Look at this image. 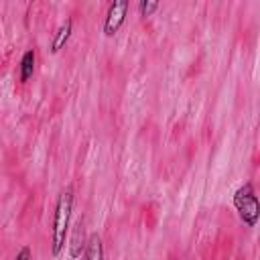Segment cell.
<instances>
[{"instance_id":"cell-1","label":"cell","mask_w":260,"mask_h":260,"mask_svg":"<svg viewBox=\"0 0 260 260\" xmlns=\"http://www.w3.org/2000/svg\"><path fill=\"white\" fill-rule=\"evenodd\" d=\"M71 209H73V191L71 187H65L57 197L55 213H53V254L55 256H59L65 246V238L71 221Z\"/></svg>"},{"instance_id":"cell-2","label":"cell","mask_w":260,"mask_h":260,"mask_svg":"<svg viewBox=\"0 0 260 260\" xmlns=\"http://www.w3.org/2000/svg\"><path fill=\"white\" fill-rule=\"evenodd\" d=\"M234 207L238 211V217L248 228H256V223L260 221V199H258L252 183H244L234 193Z\"/></svg>"},{"instance_id":"cell-3","label":"cell","mask_w":260,"mask_h":260,"mask_svg":"<svg viewBox=\"0 0 260 260\" xmlns=\"http://www.w3.org/2000/svg\"><path fill=\"white\" fill-rule=\"evenodd\" d=\"M128 0H116L108 6V12H106V20H104V35L106 37H114L120 26L124 24L126 20V12H128Z\"/></svg>"},{"instance_id":"cell-4","label":"cell","mask_w":260,"mask_h":260,"mask_svg":"<svg viewBox=\"0 0 260 260\" xmlns=\"http://www.w3.org/2000/svg\"><path fill=\"white\" fill-rule=\"evenodd\" d=\"M71 32H73V20H71V18H67V20L57 28V32H55V37H53L51 53H59V51L67 45V41H69Z\"/></svg>"},{"instance_id":"cell-5","label":"cell","mask_w":260,"mask_h":260,"mask_svg":"<svg viewBox=\"0 0 260 260\" xmlns=\"http://www.w3.org/2000/svg\"><path fill=\"white\" fill-rule=\"evenodd\" d=\"M83 260H104V244H102V238L100 234H89L87 238V248H85V254H83Z\"/></svg>"},{"instance_id":"cell-6","label":"cell","mask_w":260,"mask_h":260,"mask_svg":"<svg viewBox=\"0 0 260 260\" xmlns=\"http://www.w3.org/2000/svg\"><path fill=\"white\" fill-rule=\"evenodd\" d=\"M32 73H35V51L26 49L20 57V75H18L20 83H26L32 77Z\"/></svg>"},{"instance_id":"cell-7","label":"cell","mask_w":260,"mask_h":260,"mask_svg":"<svg viewBox=\"0 0 260 260\" xmlns=\"http://www.w3.org/2000/svg\"><path fill=\"white\" fill-rule=\"evenodd\" d=\"M85 248H87V242H83V228L81 223H77L75 232H73V238H71V250H69V256L73 260L81 258V252L85 254Z\"/></svg>"},{"instance_id":"cell-8","label":"cell","mask_w":260,"mask_h":260,"mask_svg":"<svg viewBox=\"0 0 260 260\" xmlns=\"http://www.w3.org/2000/svg\"><path fill=\"white\" fill-rule=\"evenodd\" d=\"M154 10H158V2H156V0H140V2H138V12H140V16H152Z\"/></svg>"},{"instance_id":"cell-9","label":"cell","mask_w":260,"mask_h":260,"mask_svg":"<svg viewBox=\"0 0 260 260\" xmlns=\"http://www.w3.org/2000/svg\"><path fill=\"white\" fill-rule=\"evenodd\" d=\"M14 260H32V252H30V248H28V246H22V248L16 252Z\"/></svg>"}]
</instances>
